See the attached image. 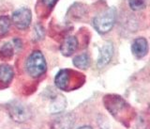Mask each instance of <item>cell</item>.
Listing matches in <instances>:
<instances>
[{"label": "cell", "mask_w": 150, "mask_h": 129, "mask_svg": "<svg viewBox=\"0 0 150 129\" xmlns=\"http://www.w3.org/2000/svg\"><path fill=\"white\" fill-rule=\"evenodd\" d=\"M114 55V46L112 42H106L100 49V57L98 59V66L103 67L107 65L112 59V57Z\"/></svg>", "instance_id": "8992f818"}, {"label": "cell", "mask_w": 150, "mask_h": 129, "mask_svg": "<svg viewBox=\"0 0 150 129\" xmlns=\"http://www.w3.org/2000/svg\"><path fill=\"white\" fill-rule=\"evenodd\" d=\"M116 17V11L114 8L108 9L107 11L101 12L94 19V27L98 32L104 34V33L109 32L112 27H114Z\"/></svg>", "instance_id": "7a4b0ae2"}, {"label": "cell", "mask_w": 150, "mask_h": 129, "mask_svg": "<svg viewBox=\"0 0 150 129\" xmlns=\"http://www.w3.org/2000/svg\"><path fill=\"white\" fill-rule=\"evenodd\" d=\"M129 7L133 11H141L146 6L147 0H129Z\"/></svg>", "instance_id": "9a60e30c"}, {"label": "cell", "mask_w": 150, "mask_h": 129, "mask_svg": "<svg viewBox=\"0 0 150 129\" xmlns=\"http://www.w3.org/2000/svg\"><path fill=\"white\" fill-rule=\"evenodd\" d=\"M9 115L17 123H23L29 120L31 117V111L26 105L19 101H12L8 104Z\"/></svg>", "instance_id": "3957f363"}, {"label": "cell", "mask_w": 150, "mask_h": 129, "mask_svg": "<svg viewBox=\"0 0 150 129\" xmlns=\"http://www.w3.org/2000/svg\"><path fill=\"white\" fill-rule=\"evenodd\" d=\"M66 105H67V102H66V99L62 96V95H55L54 97H53L52 101L50 103V111L52 113H59L62 112L65 108Z\"/></svg>", "instance_id": "30bf717a"}, {"label": "cell", "mask_w": 150, "mask_h": 129, "mask_svg": "<svg viewBox=\"0 0 150 129\" xmlns=\"http://www.w3.org/2000/svg\"><path fill=\"white\" fill-rule=\"evenodd\" d=\"M78 129H92V127H90V126H87V125H84V126H81V127H79Z\"/></svg>", "instance_id": "e0dca14e"}, {"label": "cell", "mask_w": 150, "mask_h": 129, "mask_svg": "<svg viewBox=\"0 0 150 129\" xmlns=\"http://www.w3.org/2000/svg\"><path fill=\"white\" fill-rule=\"evenodd\" d=\"M9 27H11V21L9 18L7 16H1L0 17V37L7 34Z\"/></svg>", "instance_id": "5bb4252c"}, {"label": "cell", "mask_w": 150, "mask_h": 129, "mask_svg": "<svg viewBox=\"0 0 150 129\" xmlns=\"http://www.w3.org/2000/svg\"><path fill=\"white\" fill-rule=\"evenodd\" d=\"M13 77V70L8 64L0 65V82L3 84H8Z\"/></svg>", "instance_id": "8fae6325"}, {"label": "cell", "mask_w": 150, "mask_h": 129, "mask_svg": "<svg viewBox=\"0 0 150 129\" xmlns=\"http://www.w3.org/2000/svg\"><path fill=\"white\" fill-rule=\"evenodd\" d=\"M73 125V117L70 114L63 115L54 121L52 129H71Z\"/></svg>", "instance_id": "9c48e42d"}, {"label": "cell", "mask_w": 150, "mask_h": 129, "mask_svg": "<svg viewBox=\"0 0 150 129\" xmlns=\"http://www.w3.org/2000/svg\"><path fill=\"white\" fill-rule=\"evenodd\" d=\"M13 54H14V46L11 42L6 44L1 48V50H0V57L2 59H9L13 56Z\"/></svg>", "instance_id": "4fadbf2b"}, {"label": "cell", "mask_w": 150, "mask_h": 129, "mask_svg": "<svg viewBox=\"0 0 150 129\" xmlns=\"http://www.w3.org/2000/svg\"><path fill=\"white\" fill-rule=\"evenodd\" d=\"M78 48V40L76 37L70 36L66 38L63 44L60 46V51L64 56H71Z\"/></svg>", "instance_id": "52a82bcc"}, {"label": "cell", "mask_w": 150, "mask_h": 129, "mask_svg": "<svg viewBox=\"0 0 150 129\" xmlns=\"http://www.w3.org/2000/svg\"><path fill=\"white\" fill-rule=\"evenodd\" d=\"M131 50L132 53L137 57V58H143L147 54L148 51V44L147 41L144 38H137L132 42L131 45Z\"/></svg>", "instance_id": "ba28073f"}, {"label": "cell", "mask_w": 150, "mask_h": 129, "mask_svg": "<svg viewBox=\"0 0 150 129\" xmlns=\"http://www.w3.org/2000/svg\"><path fill=\"white\" fill-rule=\"evenodd\" d=\"M25 68L27 74L34 78L40 77L45 73L47 69L46 60L40 51H34L28 57Z\"/></svg>", "instance_id": "6da1fadb"}, {"label": "cell", "mask_w": 150, "mask_h": 129, "mask_svg": "<svg viewBox=\"0 0 150 129\" xmlns=\"http://www.w3.org/2000/svg\"><path fill=\"white\" fill-rule=\"evenodd\" d=\"M31 11L26 8H22L15 11L12 14V22L19 29L28 27L31 22Z\"/></svg>", "instance_id": "277c9868"}, {"label": "cell", "mask_w": 150, "mask_h": 129, "mask_svg": "<svg viewBox=\"0 0 150 129\" xmlns=\"http://www.w3.org/2000/svg\"><path fill=\"white\" fill-rule=\"evenodd\" d=\"M73 64L79 69H86L89 65V58L86 54L79 55L73 59Z\"/></svg>", "instance_id": "7c38bea8"}, {"label": "cell", "mask_w": 150, "mask_h": 129, "mask_svg": "<svg viewBox=\"0 0 150 129\" xmlns=\"http://www.w3.org/2000/svg\"><path fill=\"white\" fill-rule=\"evenodd\" d=\"M74 72L71 70H61L56 75L54 83L59 90H70L74 89L72 86V75Z\"/></svg>", "instance_id": "5b68a950"}, {"label": "cell", "mask_w": 150, "mask_h": 129, "mask_svg": "<svg viewBox=\"0 0 150 129\" xmlns=\"http://www.w3.org/2000/svg\"><path fill=\"white\" fill-rule=\"evenodd\" d=\"M42 2L44 3L45 6H47L48 8H52L54 5V3L56 2V0H42Z\"/></svg>", "instance_id": "2e32d148"}]
</instances>
